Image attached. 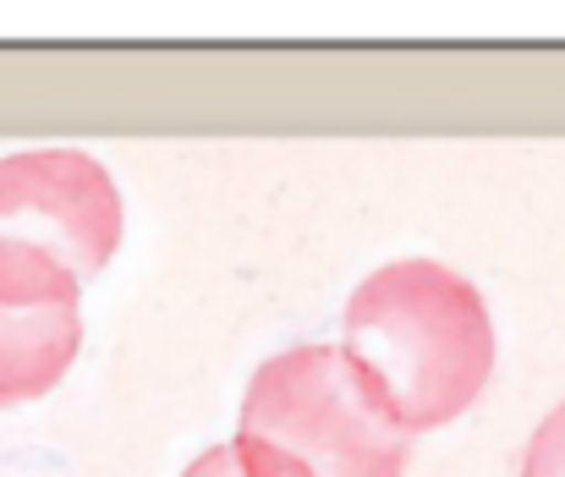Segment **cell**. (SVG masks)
Segmentation results:
<instances>
[{"instance_id": "cell-1", "label": "cell", "mask_w": 565, "mask_h": 477, "mask_svg": "<svg viewBox=\"0 0 565 477\" xmlns=\"http://www.w3.org/2000/svg\"><path fill=\"white\" fill-rule=\"evenodd\" d=\"M347 357L406 434L461 417L494 373V318L483 292L434 264L374 269L347 303Z\"/></svg>"}, {"instance_id": "cell-2", "label": "cell", "mask_w": 565, "mask_h": 477, "mask_svg": "<svg viewBox=\"0 0 565 477\" xmlns=\"http://www.w3.org/2000/svg\"><path fill=\"white\" fill-rule=\"evenodd\" d=\"M236 445L291 477H401L412 462V434L341 346L269 357L242 395Z\"/></svg>"}, {"instance_id": "cell-3", "label": "cell", "mask_w": 565, "mask_h": 477, "mask_svg": "<svg viewBox=\"0 0 565 477\" xmlns=\"http://www.w3.org/2000/svg\"><path fill=\"white\" fill-rule=\"evenodd\" d=\"M121 192L83 149L0 159V303H77L121 247Z\"/></svg>"}, {"instance_id": "cell-4", "label": "cell", "mask_w": 565, "mask_h": 477, "mask_svg": "<svg viewBox=\"0 0 565 477\" xmlns=\"http://www.w3.org/2000/svg\"><path fill=\"white\" fill-rule=\"evenodd\" d=\"M77 346V303H0V406H22L55 390Z\"/></svg>"}, {"instance_id": "cell-5", "label": "cell", "mask_w": 565, "mask_h": 477, "mask_svg": "<svg viewBox=\"0 0 565 477\" xmlns=\"http://www.w3.org/2000/svg\"><path fill=\"white\" fill-rule=\"evenodd\" d=\"M182 477H291V473H280L275 462H264L258 451H247V445H236V439H231V445L203 451Z\"/></svg>"}, {"instance_id": "cell-6", "label": "cell", "mask_w": 565, "mask_h": 477, "mask_svg": "<svg viewBox=\"0 0 565 477\" xmlns=\"http://www.w3.org/2000/svg\"><path fill=\"white\" fill-rule=\"evenodd\" d=\"M522 477H565V401L539 423V434L527 439Z\"/></svg>"}]
</instances>
